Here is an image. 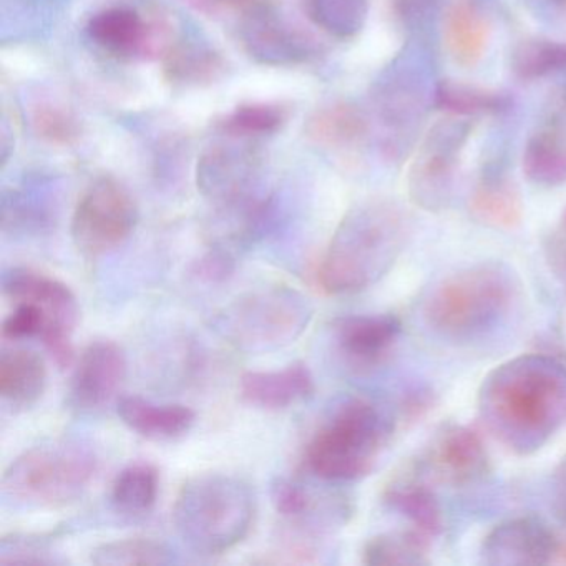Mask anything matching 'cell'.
<instances>
[{
    "mask_svg": "<svg viewBox=\"0 0 566 566\" xmlns=\"http://www.w3.org/2000/svg\"><path fill=\"white\" fill-rule=\"evenodd\" d=\"M316 392L306 364H291L281 370H250L240 379L241 399L263 410H284L311 399Z\"/></svg>",
    "mask_w": 566,
    "mask_h": 566,
    "instance_id": "ac0fdd59",
    "label": "cell"
},
{
    "mask_svg": "<svg viewBox=\"0 0 566 566\" xmlns=\"http://www.w3.org/2000/svg\"><path fill=\"white\" fill-rule=\"evenodd\" d=\"M244 51L264 65H296L316 54L314 42L276 14V9L240 19Z\"/></svg>",
    "mask_w": 566,
    "mask_h": 566,
    "instance_id": "2e32d148",
    "label": "cell"
},
{
    "mask_svg": "<svg viewBox=\"0 0 566 566\" xmlns=\"http://www.w3.org/2000/svg\"><path fill=\"white\" fill-rule=\"evenodd\" d=\"M313 321L311 301L293 287L250 291L214 316L213 329L247 354L273 353L293 344Z\"/></svg>",
    "mask_w": 566,
    "mask_h": 566,
    "instance_id": "52a82bcc",
    "label": "cell"
},
{
    "mask_svg": "<svg viewBox=\"0 0 566 566\" xmlns=\"http://www.w3.org/2000/svg\"><path fill=\"white\" fill-rule=\"evenodd\" d=\"M523 174L539 187L566 181V132L546 128L530 137L523 151Z\"/></svg>",
    "mask_w": 566,
    "mask_h": 566,
    "instance_id": "83f0119b",
    "label": "cell"
},
{
    "mask_svg": "<svg viewBox=\"0 0 566 566\" xmlns=\"http://www.w3.org/2000/svg\"><path fill=\"white\" fill-rule=\"evenodd\" d=\"M48 367L34 350L6 349L0 356V396L12 410H28L42 399Z\"/></svg>",
    "mask_w": 566,
    "mask_h": 566,
    "instance_id": "603a6c76",
    "label": "cell"
},
{
    "mask_svg": "<svg viewBox=\"0 0 566 566\" xmlns=\"http://www.w3.org/2000/svg\"><path fill=\"white\" fill-rule=\"evenodd\" d=\"M49 220L44 213L32 208L19 197L2 198V231L14 237L41 234L48 228Z\"/></svg>",
    "mask_w": 566,
    "mask_h": 566,
    "instance_id": "f35d334b",
    "label": "cell"
},
{
    "mask_svg": "<svg viewBox=\"0 0 566 566\" xmlns=\"http://www.w3.org/2000/svg\"><path fill=\"white\" fill-rule=\"evenodd\" d=\"M409 233V217L396 201H360L337 224L317 268V283L331 296L374 286L392 270Z\"/></svg>",
    "mask_w": 566,
    "mask_h": 566,
    "instance_id": "7a4b0ae2",
    "label": "cell"
},
{
    "mask_svg": "<svg viewBox=\"0 0 566 566\" xmlns=\"http://www.w3.org/2000/svg\"><path fill=\"white\" fill-rule=\"evenodd\" d=\"M286 111L280 105H241L220 122V128L228 137L247 140L276 134L286 124Z\"/></svg>",
    "mask_w": 566,
    "mask_h": 566,
    "instance_id": "e575fe53",
    "label": "cell"
},
{
    "mask_svg": "<svg viewBox=\"0 0 566 566\" xmlns=\"http://www.w3.org/2000/svg\"><path fill=\"white\" fill-rule=\"evenodd\" d=\"M394 433V420L367 397L340 400L310 440L304 465L326 482H354L376 469Z\"/></svg>",
    "mask_w": 566,
    "mask_h": 566,
    "instance_id": "5b68a950",
    "label": "cell"
},
{
    "mask_svg": "<svg viewBox=\"0 0 566 566\" xmlns=\"http://www.w3.org/2000/svg\"><path fill=\"white\" fill-rule=\"evenodd\" d=\"M479 412L510 452L535 453L566 423V367L543 354L500 364L480 386Z\"/></svg>",
    "mask_w": 566,
    "mask_h": 566,
    "instance_id": "6da1fadb",
    "label": "cell"
},
{
    "mask_svg": "<svg viewBox=\"0 0 566 566\" xmlns=\"http://www.w3.org/2000/svg\"><path fill=\"white\" fill-rule=\"evenodd\" d=\"M432 397H430V392H422V390H417V392L409 394V396L403 399L402 410L403 416L409 417V419H417V417H422L427 410L432 407Z\"/></svg>",
    "mask_w": 566,
    "mask_h": 566,
    "instance_id": "ee69618b",
    "label": "cell"
},
{
    "mask_svg": "<svg viewBox=\"0 0 566 566\" xmlns=\"http://www.w3.org/2000/svg\"><path fill=\"white\" fill-rule=\"evenodd\" d=\"M430 539L417 530L384 533L366 543L363 562L370 566L427 565Z\"/></svg>",
    "mask_w": 566,
    "mask_h": 566,
    "instance_id": "1f68e13d",
    "label": "cell"
},
{
    "mask_svg": "<svg viewBox=\"0 0 566 566\" xmlns=\"http://www.w3.org/2000/svg\"><path fill=\"white\" fill-rule=\"evenodd\" d=\"M127 376V356L114 340H94L82 350L69 386V406L91 413L107 406Z\"/></svg>",
    "mask_w": 566,
    "mask_h": 566,
    "instance_id": "4fadbf2b",
    "label": "cell"
},
{
    "mask_svg": "<svg viewBox=\"0 0 566 566\" xmlns=\"http://www.w3.org/2000/svg\"><path fill=\"white\" fill-rule=\"evenodd\" d=\"M165 78L175 87H201L223 77L227 65L217 52L197 45L175 44L161 59Z\"/></svg>",
    "mask_w": 566,
    "mask_h": 566,
    "instance_id": "f546056e",
    "label": "cell"
},
{
    "mask_svg": "<svg viewBox=\"0 0 566 566\" xmlns=\"http://www.w3.org/2000/svg\"><path fill=\"white\" fill-rule=\"evenodd\" d=\"M470 134L472 125L455 115L429 128L407 175V190L416 207L440 213L452 203L460 154Z\"/></svg>",
    "mask_w": 566,
    "mask_h": 566,
    "instance_id": "ba28073f",
    "label": "cell"
},
{
    "mask_svg": "<svg viewBox=\"0 0 566 566\" xmlns=\"http://www.w3.org/2000/svg\"><path fill=\"white\" fill-rule=\"evenodd\" d=\"M432 104L455 117L505 114L512 107L506 92L476 87L465 82L442 81L433 88Z\"/></svg>",
    "mask_w": 566,
    "mask_h": 566,
    "instance_id": "4316f807",
    "label": "cell"
},
{
    "mask_svg": "<svg viewBox=\"0 0 566 566\" xmlns=\"http://www.w3.org/2000/svg\"><path fill=\"white\" fill-rule=\"evenodd\" d=\"M402 324L392 314H357L333 323L334 343L349 366L373 369L396 347Z\"/></svg>",
    "mask_w": 566,
    "mask_h": 566,
    "instance_id": "e0dca14e",
    "label": "cell"
},
{
    "mask_svg": "<svg viewBox=\"0 0 566 566\" xmlns=\"http://www.w3.org/2000/svg\"><path fill=\"white\" fill-rule=\"evenodd\" d=\"M552 565H566V536L565 538H563V536H558Z\"/></svg>",
    "mask_w": 566,
    "mask_h": 566,
    "instance_id": "f6af8a7d",
    "label": "cell"
},
{
    "mask_svg": "<svg viewBox=\"0 0 566 566\" xmlns=\"http://www.w3.org/2000/svg\"><path fill=\"white\" fill-rule=\"evenodd\" d=\"M470 214L483 227L512 231L522 224L523 201L512 181L499 170L489 168L473 190Z\"/></svg>",
    "mask_w": 566,
    "mask_h": 566,
    "instance_id": "7402d4cb",
    "label": "cell"
},
{
    "mask_svg": "<svg viewBox=\"0 0 566 566\" xmlns=\"http://www.w3.org/2000/svg\"><path fill=\"white\" fill-rule=\"evenodd\" d=\"M276 2L277 0H187V4L201 14L211 15V18L233 14L238 19L276 9Z\"/></svg>",
    "mask_w": 566,
    "mask_h": 566,
    "instance_id": "60d3db41",
    "label": "cell"
},
{
    "mask_svg": "<svg viewBox=\"0 0 566 566\" xmlns=\"http://www.w3.org/2000/svg\"><path fill=\"white\" fill-rule=\"evenodd\" d=\"M432 62L426 41L412 44L394 62L377 85L376 104L387 127L406 132L416 127L432 102Z\"/></svg>",
    "mask_w": 566,
    "mask_h": 566,
    "instance_id": "8fae6325",
    "label": "cell"
},
{
    "mask_svg": "<svg viewBox=\"0 0 566 566\" xmlns=\"http://www.w3.org/2000/svg\"><path fill=\"white\" fill-rule=\"evenodd\" d=\"M48 319L41 307L32 303H18L11 316L2 323V337L8 340H24L39 337L45 333Z\"/></svg>",
    "mask_w": 566,
    "mask_h": 566,
    "instance_id": "ab89813d",
    "label": "cell"
},
{
    "mask_svg": "<svg viewBox=\"0 0 566 566\" xmlns=\"http://www.w3.org/2000/svg\"><path fill=\"white\" fill-rule=\"evenodd\" d=\"M256 518L250 483L228 473H198L181 485L174 505L180 538L200 555H223L247 539Z\"/></svg>",
    "mask_w": 566,
    "mask_h": 566,
    "instance_id": "277c9868",
    "label": "cell"
},
{
    "mask_svg": "<svg viewBox=\"0 0 566 566\" xmlns=\"http://www.w3.org/2000/svg\"><path fill=\"white\" fill-rule=\"evenodd\" d=\"M555 535L548 525L533 516L506 520L483 538L480 556L485 565H549L556 552Z\"/></svg>",
    "mask_w": 566,
    "mask_h": 566,
    "instance_id": "9a60e30c",
    "label": "cell"
},
{
    "mask_svg": "<svg viewBox=\"0 0 566 566\" xmlns=\"http://www.w3.org/2000/svg\"><path fill=\"white\" fill-rule=\"evenodd\" d=\"M97 472V457L77 440L32 447L6 469L2 492L19 505L59 509L77 502Z\"/></svg>",
    "mask_w": 566,
    "mask_h": 566,
    "instance_id": "8992f818",
    "label": "cell"
},
{
    "mask_svg": "<svg viewBox=\"0 0 566 566\" xmlns=\"http://www.w3.org/2000/svg\"><path fill=\"white\" fill-rule=\"evenodd\" d=\"M384 502L406 516L412 523L413 530L433 538L442 532L443 518L439 500L432 492L419 465H409L403 472L397 473L386 489Z\"/></svg>",
    "mask_w": 566,
    "mask_h": 566,
    "instance_id": "ffe728a7",
    "label": "cell"
},
{
    "mask_svg": "<svg viewBox=\"0 0 566 566\" xmlns=\"http://www.w3.org/2000/svg\"><path fill=\"white\" fill-rule=\"evenodd\" d=\"M92 563L101 566L168 565L171 549L155 538H124L102 543L92 549Z\"/></svg>",
    "mask_w": 566,
    "mask_h": 566,
    "instance_id": "836d02e7",
    "label": "cell"
},
{
    "mask_svg": "<svg viewBox=\"0 0 566 566\" xmlns=\"http://www.w3.org/2000/svg\"><path fill=\"white\" fill-rule=\"evenodd\" d=\"M443 39L453 61L475 67L490 41V24L475 0H453L443 19Z\"/></svg>",
    "mask_w": 566,
    "mask_h": 566,
    "instance_id": "cb8c5ba5",
    "label": "cell"
},
{
    "mask_svg": "<svg viewBox=\"0 0 566 566\" xmlns=\"http://www.w3.org/2000/svg\"><path fill=\"white\" fill-rule=\"evenodd\" d=\"M417 465L423 473L453 486L479 482L490 469L482 439L465 426L443 427Z\"/></svg>",
    "mask_w": 566,
    "mask_h": 566,
    "instance_id": "5bb4252c",
    "label": "cell"
},
{
    "mask_svg": "<svg viewBox=\"0 0 566 566\" xmlns=\"http://www.w3.org/2000/svg\"><path fill=\"white\" fill-rule=\"evenodd\" d=\"M237 253L230 248L213 243L207 254L198 261L195 274L207 283H221L234 273Z\"/></svg>",
    "mask_w": 566,
    "mask_h": 566,
    "instance_id": "b9f144b4",
    "label": "cell"
},
{
    "mask_svg": "<svg viewBox=\"0 0 566 566\" xmlns=\"http://www.w3.org/2000/svg\"><path fill=\"white\" fill-rule=\"evenodd\" d=\"M261 157L251 144H217L198 158L197 187L218 210L256 200Z\"/></svg>",
    "mask_w": 566,
    "mask_h": 566,
    "instance_id": "7c38bea8",
    "label": "cell"
},
{
    "mask_svg": "<svg viewBox=\"0 0 566 566\" xmlns=\"http://www.w3.org/2000/svg\"><path fill=\"white\" fill-rule=\"evenodd\" d=\"M510 65L515 77L525 82L566 74V42L525 39L513 49Z\"/></svg>",
    "mask_w": 566,
    "mask_h": 566,
    "instance_id": "d6a6232c",
    "label": "cell"
},
{
    "mask_svg": "<svg viewBox=\"0 0 566 566\" xmlns=\"http://www.w3.org/2000/svg\"><path fill=\"white\" fill-rule=\"evenodd\" d=\"M369 132L366 115L349 102H336L317 108L304 124V135L317 147H354Z\"/></svg>",
    "mask_w": 566,
    "mask_h": 566,
    "instance_id": "484cf974",
    "label": "cell"
},
{
    "mask_svg": "<svg viewBox=\"0 0 566 566\" xmlns=\"http://www.w3.org/2000/svg\"><path fill=\"white\" fill-rule=\"evenodd\" d=\"M442 9V0H392V14L402 29L422 39L436 24Z\"/></svg>",
    "mask_w": 566,
    "mask_h": 566,
    "instance_id": "74e56055",
    "label": "cell"
},
{
    "mask_svg": "<svg viewBox=\"0 0 566 566\" xmlns=\"http://www.w3.org/2000/svg\"><path fill=\"white\" fill-rule=\"evenodd\" d=\"M118 417L128 429L148 440H174L190 432L197 413L180 403H155L138 396L118 400Z\"/></svg>",
    "mask_w": 566,
    "mask_h": 566,
    "instance_id": "44dd1931",
    "label": "cell"
},
{
    "mask_svg": "<svg viewBox=\"0 0 566 566\" xmlns=\"http://www.w3.org/2000/svg\"><path fill=\"white\" fill-rule=\"evenodd\" d=\"M545 4L558 15H566V0H545Z\"/></svg>",
    "mask_w": 566,
    "mask_h": 566,
    "instance_id": "bcb514c9",
    "label": "cell"
},
{
    "mask_svg": "<svg viewBox=\"0 0 566 566\" xmlns=\"http://www.w3.org/2000/svg\"><path fill=\"white\" fill-rule=\"evenodd\" d=\"M92 41L108 54L118 57H144L148 38V15L128 8L98 12L88 22Z\"/></svg>",
    "mask_w": 566,
    "mask_h": 566,
    "instance_id": "d4e9b609",
    "label": "cell"
},
{
    "mask_svg": "<svg viewBox=\"0 0 566 566\" xmlns=\"http://www.w3.org/2000/svg\"><path fill=\"white\" fill-rule=\"evenodd\" d=\"M158 490L160 473L157 467L148 462L130 463L112 483V505L125 516L147 515L157 503Z\"/></svg>",
    "mask_w": 566,
    "mask_h": 566,
    "instance_id": "f1b7e54d",
    "label": "cell"
},
{
    "mask_svg": "<svg viewBox=\"0 0 566 566\" xmlns=\"http://www.w3.org/2000/svg\"><path fill=\"white\" fill-rule=\"evenodd\" d=\"M138 208L127 188L111 177L95 180L82 195L72 217L75 248L87 260L117 250L134 233Z\"/></svg>",
    "mask_w": 566,
    "mask_h": 566,
    "instance_id": "9c48e42d",
    "label": "cell"
},
{
    "mask_svg": "<svg viewBox=\"0 0 566 566\" xmlns=\"http://www.w3.org/2000/svg\"><path fill=\"white\" fill-rule=\"evenodd\" d=\"M2 294L12 303H32L41 307L48 327L41 340L55 364L69 369L75 363L74 333L78 323V303L71 287L32 268L15 266L2 274Z\"/></svg>",
    "mask_w": 566,
    "mask_h": 566,
    "instance_id": "30bf717a",
    "label": "cell"
},
{
    "mask_svg": "<svg viewBox=\"0 0 566 566\" xmlns=\"http://www.w3.org/2000/svg\"><path fill=\"white\" fill-rule=\"evenodd\" d=\"M301 6L316 28L331 38L347 41L366 25L370 0H301Z\"/></svg>",
    "mask_w": 566,
    "mask_h": 566,
    "instance_id": "4dcf8cb0",
    "label": "cell"
},
{
    "mask_svg": "<svg viewBox=\"0 0 566 566\" xmlns=\"http://www.w3.org/2000/svg\"><path fill=\"white\" fill-rule=\"evenodd\" d=\"M52 536L11 533L0 539V565H55Z\"/></svg>",
    "mask_w": 566,
    "mask_h": 566,
    "instance_id": "d590c367",
    "label": "cell"
},
{
    "mask_svg": "<svg viewBox=\"0 0 566 566\" xmlns=\"http://www.w3.org/2000/svg\"><path fill=\"white\" fill-rule=\"evenodd\" d=\"M553 500H555L556 512L566 520V455L563 457L553 476Z\"/></svg>",
    "mask_w": 566,
    "mask_h": 566,
    "instance_id": "7bdbcfd3",
    "label": "cell"
},
{
    "mask_svg": "<svg viewBox=\"0 0 566 566\" xmlns=\"http://www.w3.org/2000/svg\"><path fill=\"white\" fill-rule=\"evenodd\" d=\"M32 127L39 138L55 147H71L81 137V127L75 118L54 105L35 108Z\"/></svg>",
    "mask_w": 566,
    "mask_h": 566,
    "instance_id": "8d00e7d4",
    "label": "cell"
},
{
    "mask_svg": "<svg viewBox=\"0 0 566 566\" xmlns=\"http://www.w3.org/2000/svg\"><path fill=\"white\" fill-rule=\"evenodd\" d=\"M516 297L518 281L506 264H473L432 287L423 303V319L443 339H479L506 319Z\"/></svg>",
    "mask_w": 566,
    "mask_h": 566,
    "instance_id": "3957f363",
    "label": "cell"
},
{
    "mask_svg": "<svg viewBox=\"0 0 566 566\" xmlns=\"http://www.w3.org/2000/svg\"><path fill=\"white\" fill-rule=\"evenodd\" d=\"M274 510L293 525H316L331 528L347 523L353 509L344 496H317L303 483L291 479H276L271 485Z\"/></svg>",
    "mask_w": 566,
    "mask_h": 566,
    "instance_id": "d6986e66",
    "label": "cell"
}]
</instances>
